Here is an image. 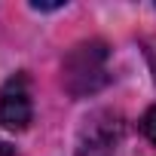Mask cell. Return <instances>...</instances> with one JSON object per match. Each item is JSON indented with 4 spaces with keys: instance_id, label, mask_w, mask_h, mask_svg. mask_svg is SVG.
<instances>
[{
    "instance_id": "obj_1",
    "label": "cell",
    "mask_w": 156,
    "mask_h": 156,
    "mask_svg": "<svg viewBox=\"0 0 156 156\" xmlns=\"http://www.w3.org/2000/svg\"><path fill=\"white\" fill-rule=\"evenodd\" d=\"M107 83V46L92 40L73 46L64 61V86L70 95H86Z\"/></svg>"
},
{
    "instance_id": "obj_3",
    "label": "cell",
    "mask_w": 156,
    "mask_h": 156,
    "mask_svg": "<svg viewBox=\"0 0 156 156\" xmlns=\"http://www.w3.org/2000/svg\"><path fill=\"white\" fill-rule=\"evenodd\" d=\"M116 144H119V126H104V132L98 129V119L92 122V126H86V132H83V147H80V156H98V153H107V156H113V150H116Z\"/></svg>"
},
{
    "instance_id": "obj_2",
    "label": "cell",
    "mask_w": 156,
    "mask_h": 156,
    "mask_svg": "<svg viewBox=\"0 0 156 156\" xmlns=\"http://www.w3.org/2000/svg\"><path fill=\"white\" fill-rule=\"evenodd\" d=\"M34 104H31V83L25 73H12L0 89V126L9 132H25L31 126Z\"/></svg>"
},
{
    "instance_id": "obj_4",
    "label": "cell",
    "mask_w": 156,
    "mask_h": 156,
    "mask_svg": "<svg viewBox=\"0 0 156 156\" xmlns=\"http://www.w3.org/2000/svg\"><path fill=\"white\" fill-rule=\"evenodd\" d=\"M141 129H144V135H147V141L156 147V107H150L147 113H144V119H141Z\"/></svg>"
},
{
    "instance_id": "obj_5",
    "label": "cell",
    "mask_w": 156,
    "mask_h": 156,
    "mask_svg": "<svg viewBox=\"0 0 156 156\" xmlns=\"http://www.w3.org/2000/svg\"><path fill=\"white\" fill-rule=\"evenodd\" d=\"M67 3H31V9H37V12H52V9H64Z\"/></svg>"
},
{
    "instance_id": "obj_6",
    "label": "cell",
    "mask_w": 156,
    "mask_h": 156,
    "mask_svg": "<svg viewBox=\"0 0 156 156\" xmlns=\"http://www.w3.org/2000/svg\"><path fill=\"white\" fill-rule=\"evenodd\" d=\"M0 156H12V147L6 141H0Z\"/></svg>"
}]
</instances>
